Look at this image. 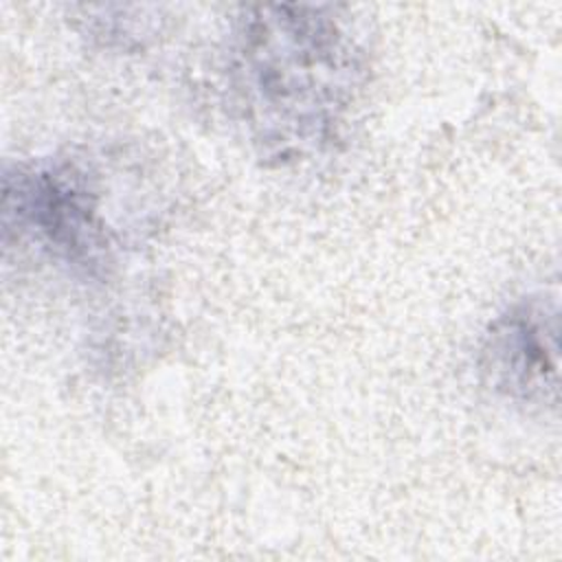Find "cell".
<instances>
[{
    "instance_id": "cell-1",
    "label": "cell",
    "mask_w": 562,
    "mask_h": 562,
    "mask_svg": "<svg viewBox=\"0 0 562 562\" xmlns=\"http://www.w3.org/2000/svg\"><path fill=\"white\" fill-rule=\"evenodd\" d=\"M235 53L246 116L266 147L288 154L329 138L358 75L336 22L305 9L266 11L244 24Z\"/></svg>"
},
{
    "instance_id": "cell-2",
    "label": "cell",
    "mask_w": 562,
    "mask_h": 562,
    "mask_svg": "<svg viewBox=\"0 0 562 562\" xmlns=\"http://www.w3.org/2000/svg\"><path fill=\"white\" fill-rule=\"evenodd\" d=\"M4 226L18 228L55 257L94 266L105 250L97 202L70 165L15 167L4 173Z\"/></svg>"
},
{
    "instance_id": "cell-3",
    "label": "cell",
    "mask_w": 562,
    "mask_h": 562,
    "mask_svg": "<svg viewBox=\"0 0 562 562\" xmlns=\"http://www.w3.org/2000/svg\"><path fill=\"white\" fill-rule=\"evenodd\" d=\"M553 318L538 303L501 316L483 345V371L492 386L520 400H544L555 386Z\"/></svg>"
}]
</instances>
